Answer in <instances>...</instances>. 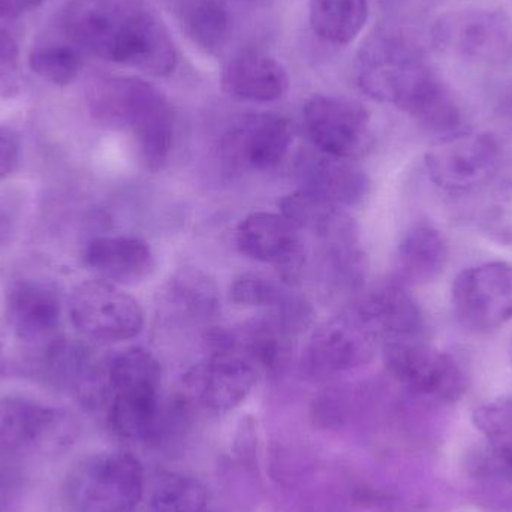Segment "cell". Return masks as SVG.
Listing matches in <instances>:
<instances>
[{
  "instance_id": "obj_23",
  "label": "cell",
  "mask_w": 512,
  "mask_h": 512,
  "mask_svg": "<svg viewBox=\"0 0 512 512\" xmlns=\"http://www.w3.org/2000/svg\"><path fill=\"white\" fill-rule=\"evenodd\" d=\"M183 32L201 50L219 54L228 47L234 32L233 6L258 0H167Z\"/></svg>"
},
{
  "instance_id": "obj_18",
  "label": "cell",
  "mask_w": 512,
  "mask_h": 512,
  "mask_svg": "<svg viewBox=\"0 0 512 512\" xmlns=\"http://www.w3.org/2000/svg\"><path fill=\"white\" fill-rule=\"evenodd\" d=\"M301 189L340 207L360 204L369 194L367 174L351 159L304 153L298 161Z\"/></svg>"
},
{
  "instance_id": "obj_10",
  "label": "cell",
  "mask_w": 512,
  "mask_h": 512,
  "mask_svg": "<svg viewBox=\"0 0 512 512\" xmlns=\"http://www.w3.org/2000/svg\"><path fill=\"white\" fill-rule=\"evenodd\" d=\"M77 420L63 409L26 397L0 399V447L5 450L66 451L78 438Z\"/></svg>"
},
{
  "instance_id": "obj_15",
  "label": "cell",
  "mask_w": 512,
  "mask_h": 512,
  "mask_svg": "<svg viewBox=\"0 0 512 512\" xmlns=\"http://www.w3.org/2000/svg\"><path fill=\"white\" fill-rule=\"evenodd\" d=\"M294 140L291 122L277 114H251L231 126L222 140L228 164L246 170L267 171L288 155Z\"/></svg>"
},
{
  "instance_id": "obj_33",
  "label": "cell",
  "mask_w": 512,
  "mask_h": 512,
  "mask_svg": "<svg viewBox=\"0 0 512 512\" xmlns=\"http://www.w3.org/2000/svg\"><path fill=\"white\" fill-rule=\"evenodd\" d=\"M259 429L258 420L252 415H246L237 426L234 438V451L245 465L254 466L258 453Z\"/></svg>"
},
{
  "instance_id": "obj_35",
  "label": "cell",
  "mask_w": 512,
  "mask_h": 512,
  "mask_svg": "<svg viewBox=\"0 0 512 512\" xmlns=\"http://www.w3.org/2000/svg\"><path fill=\"white\" fill-rule=\"evenodd\" d=\"M20 158L17 140L9 134L0 132V182L15 170Z\"/></svg>"
},
{
  "instance_id": "obj_26",
  "label": "cell",
  "mask_w": 512,
  "mask_h": 512,
  "mask_svg": "<svg viewBox=\"0 0 512 512\" xmlns=\"http://www.w3.org/2000/svg\"><path fill=\"white\" fill-rule=\"evenodd\" d=\"M236 333L239 352L248 357L255 366L258 364L267 372L277 373L288 363L294 336L273 316L254 319Z\"/></svg>"
},
{
  "instance_id": "obj_36",
  "label": "cell",
  "mask_w": 512,
  "mask_h": 512,
  "mask_svg": "<svg viewBox=\"0 0 512 512\" xmlns=\"http://www.w3.org/2000/svg\"><path fill=\"white\" fill-rule=\"evenodd\" d=\"M45 0H0V17H20L24 12L39 8Z\"/></svg>"
},
{
  "instance_id": "obj_13",
  "label": "cell",
  "mask_w": 512,
  "mask_h": 512,
  "mask_svg": "<svg viewBox=\"0 0 512 512\" xmlns=\"http://www.w3.org/2000/svg\"><path fill=\"white\" fill-rule=\"evenodd\" d=\"M183 382L189 402L225 414L248 399L256 382L255 364L242 352H213L189 369Z\"/></svg>"
},
{
  "instance_id": "obj_3",
  "label": "cell",
  "mask_w": 512,
  "mask_h": 512,
  "mask_svg": "<svg viewBox=\"0 0 512 512\" xmlns=\"http://www.w3.org/2000/svg\"><path fill=\"white\" fill-rule=\"evenodd\" d=\"M87 104L96 122L128 129L147 170L167 165L174 144V113L167 96L137 77H104L90 83Z\"/></svg>"
},
{
  "instance_id": "obj_34",
  "label": "cell",
  "mask_w": 512,
  "mask_h": 512,
  "mask_svg": "<svg viewBox=\"0 0 512 512\" xmlns=\"http://www.w3.org/2000/svg\"><path fill=\"white\" fill-rule=\"evenodd\" d=\"M18 65V47L6 30L0 29V80L14 75Z\"/></svg>"
},
{
  "instance_id": "obj_8",
  "label": "cell",
  "mask_w": 512,
  "mask_h": 512,
  "mask_svg": "<svg viewBox=\"0 0 512 512\" xmlns=\"http://www.w3.org/2000/svg\"><path fill=\"white\" fill-rule=\"evenodd\" d=\"M451 304L466 330L498 331L512 319V265L495 261L466 268L454 280Z\"/></svg>"
},
{
  "instance_id": "obj_28",
  "label": "cell",
  "mask_w": 512,
  "mask_h": 512,
  "mask_svg": "<svg viewBox=\"0 0 512 512\" xmlns=\"http://www.w3.org/2000/svg\"><path fill=\"white\" fill-rule=\"evenodd\" d=\"M209 490L197 478L183 474L162 475L153 487V512H206Z\"/></svg>"
},
{
  "instance_id": "obj_1",
  "label": "cell",
  "mask_w": 512,
  "mask_h": 512,
  "mask_svg": "<svg viewBox=\"0 0 512 512\" xmlns=\"http://www.w3.org/2000/svg\"><path fill=\"white\" fill-rule=\"evenodd\" d=\"M357 77L370 98L414 117L442 137L457 134L462 111L424 60L420 45L399 27H382L357 56Z\"/></svg>"
},
{
  "instance_id": "obj_4",
  "label": "cell",
  "mask_w": 512,
  "mask_h": 512,
  "mask_svg": "<svg viewBox=\"0 0 512 512\" xmlns=\"http://www.w3.org/2000/svg\"><path fill=\"white\" fill-rule=\"evenodd\" d=\"M143 495V465L126 451L92 454L80 460L62 486L66 512H132Z\"/></svg>"
},
{
  "instance_id": "obj_5",
  "label": "cell",
  "mask_w": 512,
  "mask_h": 512,
  "mask_svg": "<svg viewBox=\"0 0 512 512\" xmlns=\"http://www.w3.org/2000/svg\"><path fill=\"white\" fill-rule=\"evenodd\" d=\"M162 367L149 358L132 357L110 373L108 424L114 435L131 442L155 441L161 435Z\"/></svg>"
},
{
  "instance_id": "obj_12",
  "label": "cell",
  "mask_w": 512,
  "mask_h": 512,
  "mask_svg": "<svg viewBox=\"0 0 512 512\" xmlns=\"http://www.w3.org/2000/svg\"><path fill=\"white\" fill-rule=\"evenodd\" d=\"M378 339L357 312L336 316L313 333L304 357L307 372L324 378L360 369L375 357Z\"/></svg>"
},
{
  "instance_id": "obj_17",
  "label": "cell",
  "mask_w": 512,
  "mask_h": 512,
  "mask_svg": "<svg viewBox=\"0 0 512 512\" xmlns=\"http://www.w3.org/2000/svg\"><path fill=\"white\" fill-rule=\"evenodd\" d=\"M357 313L385 342L423 340V312L406 286L397 280H388L364 295Z\"/></svg>"
},
{
  "instance_id": "obj_11",
  "label": "cell",
  "mask_w": 512,
  "mask_h": 512,
  "mask_svg": "<svg viewBox=\"0 0 512 512\" xmlns=\"http://www.w3.org/2000/svg\"><path fill=\"white\" fill-rule=\"evenodd\" d=\"M303 117L313 147L324 155L352 161L372 147L370 116L358 102L315 95L304 105Z\"/></svg>"
},
{
  "instance_id": "obj_2",
  "label": "cell",
  "mask_w": 512,
  "mask_h": 512,
  "mask_svg": "<svg viewBox=\"0 0 512 512\" xmlns=\"http://www.w3.org/2000/svg\"><path fill=\"white\" fill-rule=\"evenodd\" d=\"M62 26L74 47L116 65L167 77L179 63L167 26L144 0H72Z\"/></svg>"
},
{
  "instance_id": "obj_21",
  "label": "cell",
  "mask_w": 512,
  "mask_h": 512,
  "mask_svg": "<svg viewBox=\"0 0 512 512\" xmlns=\"http://www.w3.org/2000/svg\"><path fill=\"white\" fill-rule=\"evenodd\" d=\"M84 261L102 280L116 285L141 282L155 268L149 243L135 236L98 237L87 246Z\"/></svg>"
},
{
  "instance_id": "obj_7",
  "label": "cell",
  "mask_w": 512,
  "mask_h": 512,
  "mask_svg": "<svg viewBox=\"0 0 512 512\" xmlns=\"http://www.w3.org/2000/svg\"><path fill=\"white\" fill-rule=\"evenodd\" d=\"M72 324L87 339L117 343L134 339L144 327V312L137 298L107 280H89L72 292Z\"/></svg>"
},
{
  "instance_id": "obj_6",
  "label": "cell",
  "mask_w": 512,
  "mask_h": 512,
  "mask_svg": "<svg viewBox=\"0 0 512 512\" xmlns=\"http://www.w3.org/2000/svg\"><path fill=\"white\" fill-rule=\"evenodd\" d=\"M384 363L390 375L409 393L432 402H457L466 391L462 364L424 340L385 342Z\"/></svg>"
},
{
  "instance_id": "obj_20",
  "label": "cell",
  "mask_w": 512,
  "mask_h": 512,
  "mask_svg": "<svg viewBox=\"0 0 512 512\" xmlns=\"http://www.w3.org/2000/svg\"><path fill=\"white\" fill-rule=\"evenodd\" d=\"M280 213L300 231L324 240L328 249L358 245V228L343 210L312 192L298 189L279 201Z\"/></svg>"
},
{
  "instance_id": "obj_14",
  "label": "cell",
  "mask_w": 512,
  "mask_h": 512,
  "mask_svg": "<svg viewBox=\"0 0 512 512\" xmlns=\"http://www.w3.org/2000/svg\"><path fill=\"white\" fill-rule=\"evenodd\" d=\"M239 251L255 261L271 264L285 285H295L306 262L301 231L282 213L256 212L236 231Z\"/></svg>"
},
{
  "instance_id": "obj_31",
  "label": "cell",
  "mask_w": 512,
  "mask_h": 512,
  "mask_svg": "<svg viewBox=\"0 0 512 512\" xmlns=\"http://www.w3.org/2000/svg\"><path fill=\"white\" fill-rule=\"evenodd\" d=\"M286 286L264 274L245 273L231 283L230 298L239 306L267 307L271 310L279 306L289 294Z\"/></svg>"
},
{
  "instance_id": "obj_37",
  "label": "cell",
  "mask_w": 512,
  "mask_h": 512,
  "mask_svg": "<svg viewBox=\"0 0 512 512\" xmlns=\"http://www.w3.org/2000/svg\"><path fill=\"white\" fill-rule=\"evenodd\" d=\"M390 5H403V3L412 2V0H385Z\"/></svg>"
},
{
  "instance_id": "obj_22",
  "label": "cell",
  "mask_w": 512,
  "mask_h": 512,
  "mask_svg": "<svg viewBox=\"0 0 512 512\" xmlns=\"http://www.w3.org/2000/svg\"><path fill=\"white\" fill-rule=\"evenodd\" d=\"M450 259L447 240L429 222L412 225L396 254L394 280L408 286L426 285L438 279Z\"/></svg>"
},
{
  "instance_id": "obj_16",
  "label": "cell",
  "mask_w": 512,
  "mask_h": 512,
  "mask_svg": "<svg viewBox=\"0 0 512 512\" xmlns=\"http://www.w3.org/2000/svg\"><path fill=\"white\" fill-rule=\"evenodd\" d=\"M221 86L237 101L268 104L279 101L289 90L285 66L262 51H237L222 66Z\"/></svg>"
},
{
  "instance_id": "obj_39",
  "label": "cell",
  "mask_w": 512,
  "mask_h": 512,
  "mask_svg": "<svg viewBox=\"0 0 512 512\" xmlns=\"http://www.w3.org/2000/svg\"><path fill=\"white\" fill-rule=\"evenodd\" d=\"M206 512H209V511H206Z\"/></svg>"
},
{
  "instance_id": "obj_30",
  "label": "cell",
  "mask_w": 512,
  "mask_h": 512,
  "mask_svg": "<svg viewBox=\"0 0 512 512\" xmlns=\"http://www.w3.org/2000/svg\"><path fill=\"white\" fill-rule=\"evenodd\" d=\"M33 74L56 86H66L77 78L81 57L74 45L44 44L33 48L29 54Z\"/></svg>"
},
{
  "instance_id": "obj_19",
  "label": "cell",
  "mask_w": 512,
  "mask_h": 512,
  "mask_svg": "<svg viewBox=\"0 0 512 512\" xmlns=\"http://www.w3.org/2000/svg\"><path fill=\"white\" fill-rule=\"evenodd\" d=\"M62 315L59 291L42 280H18L6 297L9 325L20 339L35 342L54 333Z\"/></svg>"
},
{
  "instance_id": "obj_25",
  "label": "cell",
  "mask_w": 512,
  "mask_h": 512,
  "mask_svg": "<svg viewBox=\"0 0 512 512\" xmlns=\"http://www.w3.org/2000/svg\"><path fill=\"white\" fill-rule=\"evenodd\" d=\"M369 18L367 0H309V23L322 41L348 45L355 41Z\"/></svg>"
},
{
  "instance_id": "obj_38",
  "label": "cell",
  "mask_w": 512,
  "mask_h": 512,
  "mask_svg": "<svg viewBox=\"0 0 512 512\" xmlns=\"http://www.w3.org/2000/svg\"><path fill=\"white\" fill-rule=\"evenodd\" d=\"M510 358H511V366H512V342H511V349H510Z\"/></svg>"
},
{
  "instance_id": "obj_24",
  "label": "cell",
  "mask_w": 512,
  "mask_h": 512,
  "mask_svg": "<svg viewBox=\"0 0 512 512\" xmlns=\"http://www.w3.org/2000/svg\"><path fill=\"white\" fill-rule=\"evenodd\" d=\"M507 23L498 12H466L453 21L438 24L433 38L439 44L453 45L457 53L469 59H489L507 44Z\"/></svg>"
},
{
  "instance_id": "obj_29",
  "label": "cell",
  "mask_w": 512,
  "mask_h": 512,
  "mask_svg": "<svg viewBox=\"0 0 512 512\" xmlns=\"http://www.w3.org/2000/svg\"><path fill=\"white\" fill-rule=\"evenodd\" d=\"M472 421L486 439L490 453L512 475V397L478 406Z\"/></svg>"
},
{
  "instance_id": "obj_27",
  "label": "cell",
  "mask_w": 512,
  "mask_h": 512,
  "mask_svg": "<svg viewBox=\"0 0 512 512\" xmlns=\"http://www.w3.org/2000/svg\"><path fill=\"white\" fill-rule=\"evenodd\" d=\"M167 298L180 315L194 321H206L219 309L215 280L198 268L177 271L168 282Z\"/></svg>"
},
{
  "instance_id": "obj_32",
  "label": "cell",
  "mask_w": 512,
  "mask_h": 512,
  "mask_svg": "<svg viewBox=\"0 0 512 512\" xmlns=\"http://www.w3.org/2000/svg\"><path fill=\"white\" fill-rule=\"evenodd\" d=\"M346 412H348V393L340 388L324 391L313 402V418L321 426H340L346 418Z\"/></svg>"
},
{
  "instance_id": "obj_9",
  "label": "cell",
  "mask_w": 512,
  "mask_h": 512,
  "mask_svg": "<svg viewBox=\"0 0 512 512\" xmlns=\"http://www.w3.org/2000/svg\"><path fill=\"white\" fill-rule=\"evenodd\" d=\"M501 164V149L490 134L457 132L436 141L426 153V168L436 186L468 192L492 182Z\"/></svg>"
}]
</instances>
